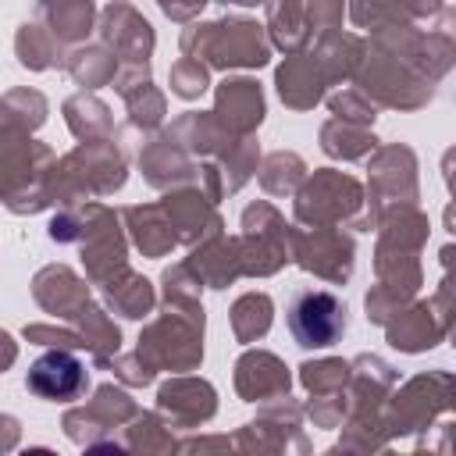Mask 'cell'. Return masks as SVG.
Masks as SVG:
<instances>
[{
  "instance_id": "cell-1",
  "label": "cell",
  "mask_w": 456,
  "mask_h": 456,
  "mask_svg": "<svg viewBox=\"0 0 456 456\" xmlns=\"http://www.w3.org/2000/svg\"><path fill=\"white\" fill-rule=\"evenodd\" d=\"M285 324L292 331V338L303 349H324L335 346L346 331V306L338 296L324 292V289H299L289 299L285 310Z\"/></svg>"
},
{
  "instance_id": "cell-2",
  "label": "cell",
  "mask_w": 456,
  "mask_h": 456,
  "mask_svg": "<svg viewBox=\"0 0 456 456\" xmlns=\"http://www.w3.org/2000/svg\"><path fill=\"white\" fill-rule=\"evenodd\" d=\"M86 385V367L64 353V349H50L43 356H36V363L28 367V392H36L39 399H75Z\"/></svg>"
}]
</instances>
